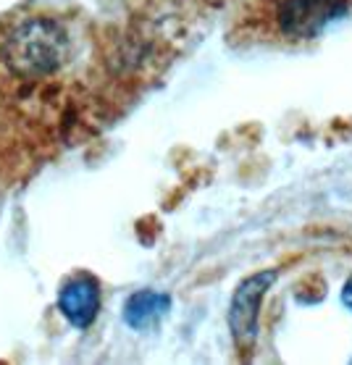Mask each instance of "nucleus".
<instances>
[{
  "label": "nucleus",
  "instance_id": "obj_1",
  "mask_svg": "<svg viewBox=\"0 0 352 365\" xmlns=\"http://www.w3.org/2000/svg\"><path fill=\"white\" fill-rule=\"evenodd\" d=\"M352 0H266L260 21L271 40L284 45L319 40L328 26L342 21Z\"/></svg>",
  "mask_w": 352,
  "mask_h": 365
},
{
  "label": "nucleus",
  "instance_id": "obj_2",
  "mask_svg": "<svg viewBox=\"0 0 352 365\" xmlns=\"http://www.w3.org/2000/svg\"><path fill=\"white\" fill-rule=\"evenodd\" d=\"M66 29L53 19H32L9 37L6 61L14 74L24 79L48 76L66 61Z\"/></svg>",
  "mask_w": 352,
  "mask_h": 365
},
{
  "label": "nucleus",
  "instance_id": "obj_3",
  "mask_svg": "<svg viewBox=\"0 0 352 365\" xmlns=\"http://www.w3.org/2000/svg\"><path fill=\"white\" fill-rule=\"evenodd\" d=\"M279 271H263L250 279H244L234 292L232 307H229V329L234 336L237 347L250 349L255 336H258V318H260V302L271 289V284L276 282Z\"/></svg>",
  "mask_w": 352,
  "mask_h": 365
},
{
  "label": "nucleus",
  "instance_id": "obj_4",
  "mask_svg": "<svg viewBox=\"0 0 352 365\" xmlns=\"http://www.w3.org/2000/svg\"><path fill=\"white\" fill-rule=\"evenodd\" d=\"M58 307L63 318L76 329H90L100 310V289L93 276L79 274L63 284L58 294Z\"/></svg>",
  "mask_w": 352,
  "mask_h": 365
},
{
  "label": "nucleus",
  "instance_id": "obj_5",
  "mask_svg": "<svg viewBox=\"0 0 352 365\" xmlns=\"http://www.w3.org/2000/svg\"><path fill=\"white\" fill-rule=\"evenodd\" d=\"M168 307H171L168 294L143 289L126 299L124 321H126V326H132V329H150V326H155L160 318L166 316Z\"/></svg>",
  "mask_w": 352,
  "mask_h": 365
},
{
  "label": "nucleus",
  "instance_id": "obj_6",
  "mask_svg": "<svg viewBox=\"0 0 352 365\" xmlns=\"http://www.w3.org/2000/svg\"><path fill=\"white\" fill-rule=\"evenodd\" d=\"M342 299H344V305H347V307H352V276H350V282L344 284Z\"/></svg>",
  "mask_w": 352,
  "mask_h": 365
}]
</instances>
